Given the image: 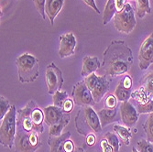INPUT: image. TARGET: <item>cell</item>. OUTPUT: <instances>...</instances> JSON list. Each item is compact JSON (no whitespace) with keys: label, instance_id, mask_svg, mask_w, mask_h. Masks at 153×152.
Segmentation results:
<instances>
[{"label":"cell","instance_id":"1","mask_svg":"<svg viewBox=\"0 0 153 152\" xmlns=\"http://www.w3.org/2000/svg\"><path fill=\"white\" fill-rule=\"evenodd\" d=\"M133 62L132 51L127 43L120 40L112 41L104 52L103 68L107 75L117 77L127 73Z\"/></svg>","mask_w":153,"mask_h":152},{"label":"cell","instance_id":"2","mask_svg":"<svg viewBox=\"0 0 153 152\" xmlns=\"http://www.w3.org/2000/svg\"><path fill=\"white\" fill-rule=\"evenodd\" d=\"M19 80L22 84L34 82L39 73V60L30 53H23L16 59Z\"/></svg>","mask_w":153,"mask_h":152},{"label":"cell","instance_id":"3","mask_svg":"<svg viewBox=\"0 0 153 152\" xmlns=\"http://www.w3.org/2000/svg\"><path fill=\"white\" fill-rule=\"evenodd\" d=\"M17 115L18 111L15 105H12L7 114L1 120L0 126V142L1 144L11 149L15 143L17 133Z\"/></svg>","mask_w":153,"mask_h":152},{"label":"cell","instance_id":"4","mask_svg":"<svg viewBox=\"0 0 153 152\" xmlns=\"http://www.w3.org/2000/svg\"><path fill=\"white\" fill-rule=\"evenodd\" d=\"M39 135L36 130L27 132L17 125L16 139L14 143L16 152H35L41 146Z\"/></svg>","mask_w":153,"mask_h":152},{"label":"cell","instance_id":"5","mask_svg":"<svg viewBox=\"0 0 153 152\" xmlns=\"http://www.w3.org/2000/svg\"><path fill=\"white\" fill-rule=\"evenodd\" d=\"M114 26L118 32L129 34L136 27V18L132 6L127 3L124 8L114 16Z\"/></svg>","mask_w":153,"mask_h":152},{"label":"cell","instance_id":"6","mask_svg":"<svg viewBox=\"0 0 153 152\" xmlns=\"http://www.w3.org/2000/svg\"><path fill=\"white\" fill-rule=\"evenodd\" d=\"M85 82L92 93L95 103H99L109 90V80L105 75L100 76L95 73L85 77Z\"/></svg>","mask_w":153,"mask_h":152},{"label":"cell","instance_id":"7","mask_svg":"<svg viewBox=\"0 0 153 152\" xmlns=\"http://www.w3.org/2000/svg\"><path fill=\"white\" fill-rule=\"evenodd\" d=\"M63 81L62 71L53 62L50 63L46 68L45 73V82L48 87V93L53 95L55 92L62 88Z\"/></svg>","mask_w":153,"mask_h":152},{"label":"cell","instance_id":"8","mask_svg":"<svg viewBox=\"0 0 153 152\" xmlns=\"http://www.w3.org/2000/svg\"><path fill=\"white\" fill-rule=\"evenodd\" d=\"M73 98L76 105L80 106H92L95 104L91 91L85 81L78 82L73 89Z\"/></svg>","mask_w":153,"mask_h":152},{"label":"cell","instance_id":"9","mask_svg":"<svg viewBox=\"0 0 153 152\" xmlns=\"http://www.w3.org/2000/svg\"><path fill=\"white\" fill-rule=\"evenodd\" d=\"M153 63V33L142 42L138 51V67L140 70L147 69Z\"/></svg>","mask_w":153,"mask_h":152},{"label":"cell","instance_id":"10","mask_svg":"<svg viewBox=\"0 0 153 152\" xmlns=\"http://www.w3.org/2000/svg\"><path fill=\"white\" fill-rule=\"evenodd\" d=\"M79 113L82 115L83 123L76 122V127H79V126L82 125V124H85L89 130H92L96 133H99L102 131L103 128L101 125L98 114L94 111L92 106H83V108L80 110Z\"/></svg>","mask_w":153,"mask_h":152},{"label":"cell","instance_id":"11","mask_svg":"<svg viewBox=\"0 0 153 152\" xmlns=\"http://www.w3.org/2000/svg\"><path fill=\"white\" fill-rule=\"evenodd\" d=\"M60 39V48L58 54L59 56L63 59L67 57H71L74 54L77 40L73 32H68L66 34H62L59 37Z\"/></svg>","mask_w":153,"mask_h":152},{"label":"cell","instance_id":"12","mask_svg":"<svg viewBox=\"0 0 153 152\" xmlns=\"http://www.w3.org/2000/svg\"><path fill=\"white\" fill-rule=\"evenodd\" d=\"M119 112L120 118L125 126L129 128H134L136 126L138 120V112L130 102H122L119 107Z\"/></svg>","mask_w":153,"mask_h":152},{"label":"cell","instance_id":"13","mask_svg":"<svg viewBox=\"0 0 153 152\" xmlns=\"http://www.w3.org/2000/svg\"><path fill=\"white\" fill-rule=\"evenodd\" d=\"M35 105H36V103L34 101H30L24 108L18 110L17 125L21 127L27 132L34 130L33 122L31 119V112Z\"/></svg>","mask_w":153,"mask_h":152},{"label":"cell","instance_id":"14","mask_svg":"<svg viewBox=\"0 0 153 152\" xmlns=\"http://www.w3.org/2000/svg\"><path fill=\"white\" fill-rule=\"evenodd\" d=\"M44 112V122L49 127L54 126L62 121L64 112L62 107L56 105H50L43 109Z\"/></svg>","mask_w":153,"mask_h":152},{"label":"cell","instance_id":"15","mask_svg":"<svg viewBox=\"0 0 153 152\" xmlns=\"http://www.w3.org/2000/svg\"><path fill=\"white\" fill-rule=\"evenodd\" d=\"M100 67H101L100 61L96 56H85L82 60L81 75L83 77H86L95 73L98 69H100Z\"/></svg>","mask_w":153,"mask_h":152},{"label":"cell","instance_id":"16","mask_svg":"<svg viewBox=\"0 0 153 152\" xmlns=\"http://www.w3.org/2000/svg\"><path fill=\"white\" fill-rule=\"evenodd\" d=\"M63 5L64 0H46L45 12L51 25L54 24V19L62 9Z\"/></svg>","mask_w":153,"mask_h":152},{"label":"cell","instance_id":"17","mask_svg":"<svg viewBox=\"0 0 153 152\" xmlns=\"http://www.w3.org/2000/svg\"><path fill=\"white\" fill-rule=\"evenodd\" d=\"M71 137V132H65L59 136H50L48 144L51 148V152H65L64 143Z\"/></svg>","mask_w":153,"mask_h":152},{"label":"cell","instance_id":"18","mask_svg":"<svg viewBox=\"0 0 153 152\" xmlns=\"http://www.w3.org/2000/svg\"><path fill=\"white\" fill-rule=\"evenodd\" d=\"M100 118L102 128L106 127L109 124L117 121V108H104L97 113Z\"/></svg>","mask_w":153,"mask_h":152},{"label":"cell","instance_id":"19","mask_svg":"<svg viewBox=\"0 0 153 152\" xmlns=\"http://www.w3.org/2000/svg\"><path fill=\"white\" fill-rule=\"evenodd\" d=\"M31 119L33 122L34 130L41 134L43 132V122H44V112L37 105L33 107L31 112Z\"/></svg>","mask_w":153,"mask_h":152},{"label":"cell","instance_id":"20","mask_svg":"<svg viewBox=\"0 0 153 152\" xmlns=\"http://www.w3.org/2000/svg\"><path fill=\"white\" fill-rule=\"evenodd\" d=\"M117 12V10L116 0H107L106 5L105 7V10H104L103 24L104 25L108 24L111 21V19H114V16Z\"/></svg>","mask_w":153,"mask_h":152},{"label":"cell","instance_id":"21","mask_svg":"<svg viewBox=\"0 0 153 152\" xmlns=\"http://www.w3.org/2000/svg\"><path fill=\"white\" fill-rule=\"evenodd\" d=\"M69 122H70V115H69L68 113H64V116H63L61 122H59L58 124H56V125L50 127V129H49L50 136H61L62 130L68 125Z\"/></svg>","mask_w":153,"mask_h":152},{"label":"cell","instance_id":"22","mask_svg":"<svg viewBox=\"0 0 153 152\" xmlns=\"http://www.w3.org/2000/svg\"><path fill=\"white\" fill-rule=\"evenodd\" d=\"M114 131L122 139V141L124 142L125 145L128 146L130 144V140L132 139V134H131L129 128H128L126 126H121V125H115Z\"/></svg>","mask_w":153,"mask_h":152},{"label":"cell","instance_id":"23","mask_svg":"<svg viewBox=\"0 0 153 152\" xmlns=\"http://www.w3.org/2000/svg\"><path fill=\"white\" fill-rule=\"evenodd\" d=\"M115 95L118 101L126 102V101H128V99L130 98L131 93H130V90L124 87V85H122V82L120 81L115 90Z\"/></svg>","mask_w":153,"mask_h":152},{"label":"cell","instance_id":"24","mask_svg":"<svg viewBox=\"0 0 153 152\" xmlns=\"http://www.w3.org/2000/svg\"><path fill=\"white\" fill-rule=\"evenodd\" d=\"M131 97L138 102V104H145L149 99H151V96L149 94V93L146 91V89L141 86L138 89H137L135 92L131 93Z\"/></svg>","mask_w":153,"mask_h":152},{"label":"cell","instance_id":"25","mask_svg":"<svg viewBox=\"0 0 153 152\" xmlns=\"http://www.w3.org/2000/svg\"><path fill=\"white\" fill-rule=\"evenodd\" d=\"M137 5V14L138 18H144L145 15L150 13L149 0H136Z\"/></svg>","mask_w":153,"mask_h":152},{"label":"cell","instance_id":"26","mask_svg":"<svg viewBox=\"0 0 153 152\" xmlns=\"http://www.w3.org/2000/svg\"><path fill=\"white\" fill-rule=\"evenodd\" d=\"M68 93L65 91L62 90H58L55 92V93L52 95V100H53V105H56L58 107H62L63 106L64 102L68 99Z\"/></svg>","mask_w":153,"mask_h":152},{"label":"cell","instance_id":"27","mask_svg":"<svg viewBox=\"0 0 153 152\" xmlns=\"http://www.w3.org/2000/svg\"><path fill=\"white\" fill-rule=\"evenodd\" d=\"M143 128L147 135V140L153 144V113L149 115L145 124L143 125Z\"/></svg>","mask_w":153,"mask_h":152},{"label":"cell","instance_id":"28","mask_svg":"<svg viewBox=\"0 0 153 152\" xmlns=\"http://www.w3.org/2000/svg\"><path fill=\"white\" fill-rule=\"evenodd\" d=\"M105 139L107 140V142L113 147L115 152H119L120 150V141L118 139V136L117 134H114L112 132H107L105 135Z\"/></svg>","mask_w":153,"mask_h":152},{"label":"cell","instance_id":"29","mask_svg":"<svg viewBox=\"0 0 153 152\" xmlns=\"http://www.w3.org/2000/svg\"><path fill=\"white\" fill-rule=\"evenodd\" d=\"M142 86L146 89L149 94L153 97V72H150L145 75L142 80Z\"/></svg>","mask_w":153,"mask_h":152},{"label":"cell","instance_id":"30","mask_svg":"<svg viewBox=\"0 0 153 152\" xmlns=\"http://www.w3.org/2000/svg\"><path fill=\"white\" fill-rule=\"evenodd\" d=\"M137 110L138 114H151L153 113V99H149L145 104H137Z\"/></svg>","mask_w":153,"mask_h":152},{"label":"cell","instance_id":"31","mask_svg":"<svg viewBox=\"0 0 153 152\" xmlns=\"http://www.w3.org/2000/svg\"><path fill=\"white\" fill-rule=\"evenodd\" d=\"M11 106L12 105H10L9 101L6 97H4L3 95L0 96V119L2 120L5 117V116L7 114Z\"/></svg>","mask_w":153,"mask_h":152},{"label":"cell","instance_id":"32","mask_svg":"<svg viewBox=\"0 0 153 152\" xmlns=\"http://www.w3.org/2000/svg\"><path fill=\"white\" fill-rule=\"evenodd\" d=\"M137 149L140 152H153V144L147 139H140L137 143Z\"/></svg>","mask_w":153,"mask_h":152},{"label":"cell","instance_id":"33","mask_svg":"<svg viewBox=\"0 0 153 152\" xmlns=\"http://www.w3.org/2000/svg\"><path fill=\"white\" fill-rule=\"evenodd\" d=\"M33 3L37 11L40 14V16L45 20L46 19V12H45L46 0H33Z\"/></svg>","mask_w":153,"mask_h":152},{"label":"cell","instance_id":"34","mask_svg":"<svg viewBox=\"0 0 153 152\" xmlns=\"http://www.w3.org/2000/svg\"><path fill=\"white\" fill-rule=\"evenodd\" d=\"M117 98L116 97L115 94L109 93L106 95L105 99V108H117Z\"/></svg>","mask_w":153,"mask_h":152},{"label":"cell","instance_id":"35","mask_svg":"<svg viewBox=\"0 0 153 152\" xmlns=\"http://www.w3.org/2000/svg\"><path fill=\"white\" fill-rule=\"evenodd\" d=\"M74 107V99H71V98H68L64 104H63V106H62V110L64 113H71L73 111V109Z\"/></svg>","mask_w":153,"mask_h":152},{"label":"cell","instance_id":"36","mask_svg":"<svg viewBox=\"0 0 153 152\" xmlns=\"http://www.w3.org/2000/svg\"><path fill=\"white\" fill-rule=\"evenodd\" d=\"M100 147H101L102 152H115L113 147L107 142V140L105 139H104L100 141Z\"/></svg>","mask_w":153,"mask_h":152},{"label":"cell","instance_id":"37","mask_svg":"<svg viewBox=\"0 0 153 152\" xmlns=\"http://www.w3.org/2000/svg\"><path fill=\"white\" fill-rule=\"evenodd\" d=\"M122 82V85H124V87H126L127 89L130 90L131 87H132V78L129 76V75H126V76H124L123 79L120 80Z\"/></svg>","mask_w":153,"mask_h":152},{"label":"cell","instance_id":"38","mask_svg":"<svg viewBox=\"0 0 153 152\" xmlns=\"http://www.w3.org/2000/svg\"><path fill=\"white\" fill-rule=\"evenodd\" d=\"M82 2L85 3L86 6L90 7H91L94 12H96L97 14H99V13H100L98 7H97V6H96L95 0H82Z\"/></svg>","mask_w":153,"mask_h":152},{"label":"cell","instance_id":"39","mask_svg":"<svg viewBox=\"0 0 153 152\" xmlns=\"http://www.w3.org/2000/svg\"><path fill=\"white\" fill-rule=\"evenodd\" d=\"M74 149H75V147H74V142L70 139H67L64 143V151L65 152H74Z\"/></svg>","mask_w":153,"mask_h":152},{"label":"cell","instance_id":"40","mask_svg":"<svg viewBox=\"0 0 153 152\" xmlns=\"http://www.w3.org/2000/svg\"><path fill=\"white\" fill-rule=\"evenodd\" d=\"M95 142H96V137H95V136L93 133H89L86 136V144L89 147H92V146H94L95 144Z\"/></svg>","mask_w":153,"mask_h":152},{"label":"cell","instance_id":"41","mask_svg":"<svg viewBox=\"0 0 153 152\" xmlns=\"http://www.w3.org/2000/svg\"><path fill=\"white\" fill-rule=\"evenodd\" d=\"M74 152H85V149H83L82 148H76Z\"/></svg>","mask_w":153,"mask_h":152},{"label":"cell","instance_id":"42","mask_svg":"<svg viewBox=\"0 0 153 152\" xmlns=\"http://www.w3.org/2000/svg\"><path fill=\"white\" fill-rule=\"evenodd\" d=\"M131 152H140V151H138V150L137 149V148H132V151H131Z\"/></svg>","mask_w":153,"mask_h":152}]
</instances>
